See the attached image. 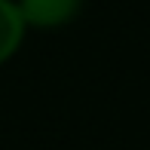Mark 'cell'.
Here are the masks:
<instances>
[{
	"instance_id": "obj_1",
	"label": "cell",
	"mask_w": 150,
	"mask_h": 150,
	"mask_svg": "<svg viewBox=\"0 0 150 150\" xmlns=\"http://www.w3.org/2000/svg\"><path fill=\"white\" fill-rule=\"evenodd\" d=\"M83 3L86 0H16L25 18V28H37V31H55L71 25L83 12Z\"/></svg>"
},
{
	"instance_id": "obj_2",
	"label": "cell",
	"mask_w": 150,
	"mask_h": 150,
	"mask_svg": "<svg viewBox=\"0 0 150 150\" xmlns=\"http://www.w3.org/2000/svg\"><path fill=\"white\" fill-rule=\"evenodd\" d=\"M25 31L28 28H25V18L18 12L16 0H0V64L18 52Z\"/></svg>"
}]
</instances>
